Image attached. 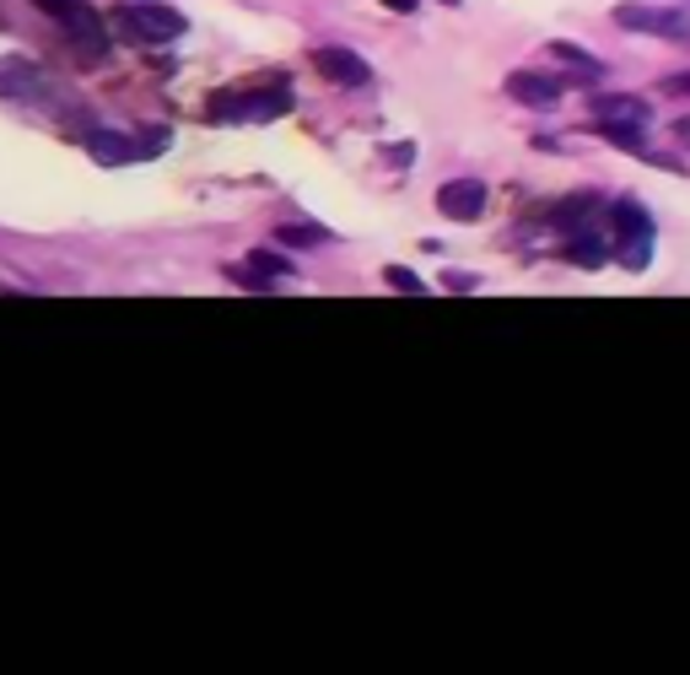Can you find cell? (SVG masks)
I'll use <instances>...</instances> for the list:
<instances>
[{
    "label": "cell",
    "mask_w": 690,
    "mask_h": 675,
    "mask_svg": "<svg viewBox=\"0 0 690 675\" xmlns=\"http://www.w3.org/2000/svg\"><path fill=\"white\" fill-rule=\"evenodd\" d=\"M248 265H254V270H265L270 282H281V276H291V265H286L281 254H270V249H254V254H248Z\"/></svg>",
    "instance_id": "18"
},
{
    "label": "cell",
    "mask_w": 690,
    "mask_h": 675,
    "mask_svg": "<svg viewBox=\"0 0 690 675\" xmlns=\"http://www.w3.org/2000/svg\"><path fill=\"white\" fill-rule=\"evenodd\" d=\"M383 157H389L394 168H410V163H415V146H383Z\"/></svg>",
    "instance_id": "19"
},
{
    "label": "cell",
    "mask_w": 690,
    "mask_h": 675,
    "mask_svg": "<svg viewBox=\"0 0 690 675\" xmlns=\"http://www.w3.org/2000/svg\"><path fill=\"white\" fill-rule=\"evenodd\" d=\"M674 141H686L690 146V120H674Z\"/></svg>",
    "instance_id": "23"
},
{
    "label": "cell",
    "mask_w": 690,
    "mask_h": 675,
    "mask_svg": "<svg viewBox=\"0 0 690 675\" xmlns=\"http://www.w3.org/2000/svg\"><path fill=\"white\" fill-rule=\"evenodd\" d=\"M447 287H453V293H475L481 282H475V276H453V270H447Z\"/></svg>",
    "instance_id": "21"
},
{
    "label": "cell",
    "mask_w": 690,
    "mask_h": 675,
    "mask_svg": "<svg viewBox=\"0 0 690 675\" xmlns=\"http://www.w3.org/2000/svg\"><path fill=\"white\" fill-rule=\"evenodd\" d=\"M152 146H157V141H152ZM152 146H146V141H130V135H114V130L86 135V152H92L97 163H141V157H152Z\"/></svg>",
    "instance_id": "10"
},
{
    "label": "cell",
    "mask_w": 690,
    "mask_h": 675,
    "mask_svg": "<svg viewBox=\"0 0 690 675\" xmlns=\"http://www.w3.org/2000/svg\"><path fill=\"white\" fill-rule=\"evenodd\" d=\"M286 109H291V86L286 82L259 86V92H233V98H210L216 120H254V125H265V120H281Z\"/></svg>",
    "instance_id": "2"
},
{
    "label": "cell",
    "mask_w": 690,
    "mask_h": 675,
    "mask_svg": "<svg viewBox=\"0 0 690 675\" xmlns=\"http://www.w3.org/2000/svg\"><path fill=\"white\" fill-rule=\"evenodd\" d=\"M615 233H620V265L626 270H648L652 259V216L642 212V201H615Z\"/></svg>",
    "instance_id": "3"
},
{
    "label": "cell",
    "mask_w": 690,
    "mask_h": 675,
    "mask_svg": "<svg viewBox=\"0 0 690 675\" xmlns=\"http://www.w3.org/2000/svg\"><path fill=\"white\" fill-rule=\"evenodd\" d=\"M443 6H459V0H443Z\"/></svg>",
    "instance_id": "25"
},
{
    "label": "cell",
    "mask_w": 690,
    "mask_h": 675,
    "mask_svg": "<svg viewBox=\"0 0 690 675\" xmlns=\"http://www.w3.org/2000/svg\"><path fill=\"white\" fill-rule=\"evenodd\" d=\"M33 6H43L49 17H60V6H65V0H33Z\"/></svg>",
    "instance_id": "24"
},
{
    "label": "cell",
    "mask_w": 690,
    "mask_h": 675,
    "mask_svg": "<svg viewBox=\"0 0 690 675\" xmlns=\"http://www.w3.org/2000/svg\"><path fill=\"white\" fill-rule=\"evenodd\" d=\"M486 184L481 178H447L443 190H437V212L447 216V222H481V212H486Z\"/></svg>",
    "instance_id": "6"
},
{
    "label": "cell",
    "mask_w": 690,
    "mask_h": 675,
    "mask_svg": "<svg viewBox=\"0 0 690 675\" xmlns=\"http://www.w3.org/2000/svg\"><path fill=\"white\" fill-rule=\"evenodd\" d=\"M507 98L513 103H528V109H550L556 98H562V82L556 76H545V71H507Z\"/></svg>",
    "instance_id": "7"
},
{
    "label": "cell",
    "mask_w": 690,
    "mask_h": 675,
    "mask_svg": "<svg viewBox=\"0 0 690 675\" xmlns=\"http://www.w3.org/2000/svg\"><path fill=\"white\" fill-rule=\"evenodd\" d=\"M43 86L39 60L28 54H0V98H33Z\"/></svg>",
    "instance_id": "9"
},
{
    "label": "cell",
    "mask_w": 690,
    "mask_h": 675,
    "mask_svg": "<svg viewBox=\"0 0 690 675\" xmlns=\"http://www.w3.org/2000/svg\"><path fill=\"white\" fill-rule=\"evenodd\" d=\"M642 125H648V120H599V135H605L609 146L642 152Z\"/></svg>",
    "instance_id": "15"
},
{
    "label": "cell",
    "mask_w": 690,
    "mask_h": 675,
    "mask_svg": "<svg viewBox=\"0 0 690 675\" xmlns=\"http://www.w3.org/2000/svg\"><path fill=\"white\" fill-rule=\"evenodd\" d=\"M567 259H571V265H588V270H594V265H605V249H599V238H594V233H583V227H577V233H567Z\"/></svg>",
    "instance_id": "16"
},
{
    "label": "cell",
    "mask_w": 690,
    "mask_h": 675,
    "mask_svg": "<svg viewBox=\"0 0 690 675\" xmlns=\"http://www.w3.org/2000/svg\"><path fill=\"white\" fill-rule=\"evenodd\" d=\"M54 22L65 28V39L76 43L82 60H103V54H109V22L97 17V6H86V0H65Z\"/></svg>",
    "instance_id": "4"
},
{
    "label": "cell",
    "mask_w": 690,
    "mask_h": 675,
    "mask_svg": "<svg viewBox=\"0 0 690 675\" xmlns=\"http://www.w3.org/2000/svg\"><path fill=\"white\" fill-rule=\"evenodd\" d=\"M114 28H120V39L141 43V49H163V43H178L184 39V11H173V6H157V0H141V6H120L114 11Z\"/></svg>",
    "instance_id": "1"
},
{
    "label": "cell",
    "mask_w": 690,
    "mask_h": 675,
    "mask_svg": "<svg viewBox=\"0 0 690 675\" xmlns=\"http://www.w3.org/2000/svg\"><path fill=\"white\" fill-rule=\"evenodd\" d=\"M378 6H389V11H400V17H410V11H415L421 0H378Z\"/></svg>",
    "instance_id": "22"
},
{
    "label": "cell",
    "mask_w": 690,
    "mask_h": 675,
    "mask_svg": "<svg viewBox=\"0 0 690 675\" xmlns=\"http://www.w3.org/2000/svg\"><path fill=\"white\" fill-rule=\"evenodd\" d=\"M594 212H599V195H567L562 206H550V227L577 233V227H588V216Z\"/></svg>",
    "instance_id": "12"
},
{
    "label": "cell",
    "mask_w": 690,
    "mask_h": 675,
    "mask_svg": "<svg viewBox=\"0 0 690 675\" xmlns=\"http://www.w3.org/2000/svg\"><path fill=\"white\" fill-rule=\"evenodd\" d=\"M276 244H291V249H325L329 227H313V222H281V227H276Z\"/></svg>",
    "instance_id": "13"
},
{
    "label": "cell",
    "mask_w": 690,
    "mask_h": 675,
    "mask_svg": "<svg viewBox=\"0 0 690 675\" xmlns=\"http://www.w3.org/2000/svg\"><path fill=\"white\" fill-rule=\"evenodd\" d=\"M545 54H550V60H562V65H571V76H577V82H599V76H605V60H594V54H588V49H577V43H550Z\"/></svg>",
    "instance_id": "11"
},
{
    "label": "cell",
    "mask_w": 690,
    "mask_h": 675,
    "mask_svg": "<svg viewBox=\"0 0 690 675\" xmlns=\"http://www.w3.org/2000/svg\"><path fill=\"white\" fill-rule=\"evenodd\" d=\"M663 92H669V98H690V76H669Z\"/></svg>",
    "instance_id": "20"
},
{
    "label": "cell",
    "mask_w": 690,
    "mask_h": 675,
    "mask_svg": "<svg viewBox=\"0 0 690 675\" xmlns=\"http://www.w3.org/2000/svg\"><path fill=\"white\" fill-rule=\"evenodd\" d=\"M615 22H620V28H642V33H663V39H680V33H686L680 11H658V6H615Z\"/></svg>",
    "instance_id": "8"
},
{
    "label": "cell",
    "mask_w": 690,
    "mask_h": 675,
    "mask_svg": "<svg viewBox=\"0 0 690 675\" xmlns=\"http://www.w3.org/2000/svg\"><path fill=\"white\" fill-rule=\"evenodd\" d=\"M313 71L334 86H367L372 82V71H367V60L357 49H340V43H325V49H313Z\"/></svg>",
    "instance_id": "5"
},
{
    "label": "cell",
    "mask_w": 690,
    "mask_h": 675,
    "mask_svg": "<svg viewBox=\"0 0 690 675\" xmlns=\"http://www.w3.org/2000/svg\"><path fill=\"white\" fill-rule=\"evenodd\" d=\"M594 114H599V120H648V103L615 92V98H594Z\"/></svg>",
    "instance_id": "14"
},
{
    "label": "cell",
    "mask_w": 690,
    "mask_h": 675,
    "mask_svg": "<svg viewBox=\"0 0 690 675\" xmlns=\"http://www.w3.org/2000/svg\"><path fill=\"white\" fill-rule=\"evenodd\" d=\"M383 282H389L394 293H410V297H421V293H426V282H421L415 270H405V265H383Z\"/></svg>",
    "instance_id": "17"
}]
</instances>
